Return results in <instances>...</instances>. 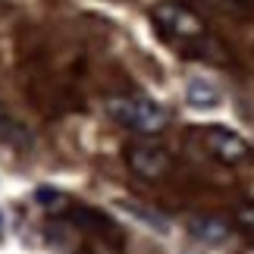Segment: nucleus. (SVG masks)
<instances>
[{"label": "nucleus", "instance_id": "1", "mask_svg": "<svg viewBox=\"0 0 254 254\" xmlns=\"http://www.w3.org/2000/svg\"><path fill=\"white\" fill-rule=\"evenodd\" d=\"M151 22L167 41L179 44L182 51H189V57L226 63L223 47L207 35V25H204V19L194 13V9L182 6V3H173V0H163V3H157L151 9Z\"/></svg>", "mask_w": 254, "mask_h": 254}, {"label": "nucleus", "instance_id": "2", "mask_svg": "<svg viewBox=\"0 0 254 254\" xmlns=\"http://www.w3.org/2000/svg\"><path fill=\"white\" fill-rule=\"evenodd\" d=\"M107 116L135 135H157L170 126V110L144 94H113L107 97Z\"/></svg>", "mask_w": 254, "mask_h": 254}, {"label": "nucleus", "instance_id": "3", "mask_svg": "<svg viewBox=\"0 0 254 254\" xmlns=\"http://www.w3.org/2000/svg\"><path fill=\"white\" fill-rule=\"evenodd\" d=\"M198 141L213 160L223 163V167H245V163L254 160V148L239 132L226 129V126H201Z\"/></svg>", "mask_w": 254, "mask_h": 254}, {"label": "nucleus", "instance_id": "4", "mask_svg": "<svg viewBox=\"0 0 254 254\" xmlns=\"http://www.w3.org/2000/svg\"><path fill=\"white\" fill-rule=\"evenodd\" d=\"M126 167L138 176V179L157 182L173 170V154L163 148V144L151 141L148 135H141V138L126 144Z\"/></svg>", "mask_w": 254, "mask_h": 254}, {"label": "nucleus", "instance_id": "5", "mask_svg": "<svg viewBox=\"0 0 254 254\" xmlns=\"http://www.w3.org/2000/svg\"><path fill=\"white\" fill-rule=\"evenodd\" d=\"M189 232L204 245H223L229 239V223L220 220V217H191L189 220Z\"/></svg>", "mask_w": 254, "mask_h": 254}, {"label": "nucleus", "instance_id": "6", "mask_svg": "<svg viewBox=\"0 0 254 254\" xmlns=\"http://www.w3.org/2000/svg\"><path fill=\"white\" fill-rule=\"evenodd\" d=\"M185 97H189V104L198 107V110H210V107H217L223 101L220 88L210 85V82H204V79H191L189 88H185Z\"/></svg>", "mask_w": 254, "mask_h": 254}, {"label": "nucleus", "instance_id": "7", "mask_svg": "<svg viewBox=\"0 0 254 254\" xmlns=\"http://www.w3.org/2000/svg\"><path fill=\"white\" fill-rule=\"evenodd\" d=\"M232 223H236V229L245 236L251 245H254V201H245L239 204L236 213H232Z\"/></svg>", "mask_w": 254, "mask_h": 254}, {"label": "nucleus", "instance_id": "8", "mask_svg": "<svg viewBox=\"0 0 254 254\" xmlns=\"http://www.w3.org/2000/svg\"><path fill=\"white\" fill-rule=\"evenodd\" d=\"M207 3L226 9V13H248V9H254V0H207Z\"/></svg>", "mask_w": 254, "mask_h": 254}, {"label": "nucleus", "instance_id": "9", "mask_svg": "<svg viewBox=\"0 0 254 254\" xmlns=\"http://www.w3.org/2000/svg\"><path fill=\"white\" fill-rule=\"evenodd\" d=\"M9 129V120H6V110H3V104H0V135H6Z\"/></svg>", "mask_w": 254, "mask_h": 254}, {"label": "nucleus", "instance_id": "10", "mask_svg": "<svg viewBox=\"0 0 254 254\" xmlns=\"http://www.w3.org/2000/svg\"><path fill=\"white\" fill-rule=\"evenodd\" d=\"M0 232H3V217H0Z\"/></svg>", "mask_w": 254, "mask_h": 254}]
</instances>
